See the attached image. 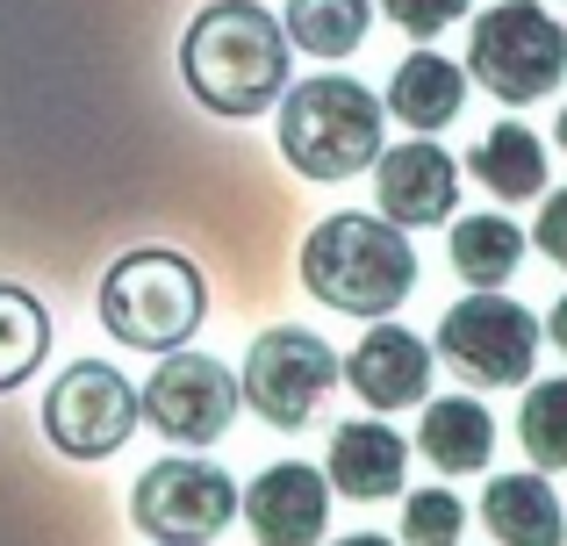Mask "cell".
I'll list each match as a JSON object with an SVG mask.
<instances>
[{"label":"cell","instance_id":"cell-1","mask_svg":"<svg viewBox=\"0 0 567 546\" xmlns=\"http://www.w3.org/2000/svg\"><path fill=\"white\" fill-rule=\"evenodd\" d=\"M288 29L259 0H208L181 37V72L216 115H266L288 94Z\"/></svg>","mask_w":567,"mask_h":546},{"label":"cell","instance_id":"cell-2","mask_svg":"<svg viewBox=\"0 0 567 546\" xmlns=\"http://www.w3.org/2000/svg\"><path fill=\"white\" fill-rule=\"evenodd\" d=\"M302 288L346 317H388L416 288V253L388 216H323L302 245Z\"/></svg>","mask_w":567,"mask_h":546},{"label":"cell","instance_id":"cell-3","mask_svg":"<svg viewBox=\"0 0 567 546\" xmlns=\"http://www.w3.org/2000/svg\"><path fill=\"white\" fill-rule=\"evenodd\" d=\"M381 152V94H367L346 72H317V80L280 94V158L302 181H352L374 166Z\"/></svg>","mask_w":567,"mask_h":546},{"label":"cell","instance_id":"cell-4","mask_svg":"<svg viewBox=\"0 0 567 546\" xmlns=\"http://www.w3.org/2000/svg\"><path fill=\"white\" fill-rule=\"evenodd\" d=\"M208 317V288H202V267L181 253H123L101 280V323H109L115 346H137V352H173L202 331Z\"/></svg>","mask_w":567,"mask_h":546},{"label":"cell","instance_id":"cell-5","mask_svg":"<svg viewBox=\"0 0 567 546\" xmlns=\"http://www.w3.org/2000/svg\"><path fill=\"white\" fill-rule=\"evenodd\" d=\"M467 72L496 101H511V109L546 101L560 86V72H567V29L539 8V0H503V8L474 14Z\"/></svg>","mask_w":567,"mask_h":546},{"label":"cell","instance_id":"cell-6","mask_svg":"<svg viewBox=\"0 0 567 546\" xmlns=\"http://www.w3.org/2000/svg\"><path fill=\"white\" fill-rule=\"evenodd\" d=\"M338 389V352L323 346L302 323H274V331L251 338L237 395L251 403V418H266L274 432H302L317 418V403Z\"/></svg>","mask_w":567,"mask_h":546},{"label":"cell","instance_id":"cell-7","mask_svg":"<svg viewBox=\"0 0 567 546\" xmlns=\"http://www.w3.org/2000/svg\"><path fill=\"white\" fill-rule=\"evenodd\" d=\"M439 360L467 374L474 389H517V381H532V360H539V323H532V309L474 288L467 302L445 309Z\"/></svg>","mask_w":567,"mask_h":546},{"label":"cell","instance_id":"cell-8","mask_svg":"<svg viewBox=\"0 0 567 546\" xmlns=\"http://www.w3.org/2000/svg\"><path fill=\"white\" fill-rule=\"evenodd\" d=\"M237 374L223 360H208V352H187L173 346L166 360L152 367V381L137 389V418L152 424V432H166L173 446H216L223 432H230L237 418Z\"/></svg>","mask_w":567,"mask_h":546},{"label":"cell","instance_id":"cell-9","mask_svg":"<svg viewBox=\"0 0 567 546\" xmlns=\"http://www.w3.org/2000/svg\"><path fill=\"white\" fill-rule=\"evenodd\" d=\"M137 424H144L137 389L101 360L65 367V374L51 381V395H43V432H51V446L65 453V461H109V453H123V439L137 432Z\"/></svg>","mask_w":567,"mask_h":546},{"label":"cell","instance_id":"cell-10","mask_svg":"<svg viewBox=\"0 0 567 546\" xmlns=\"http://www.w3.org/2000/svg\"><path fill=\"white\" fill-rule=\"evenodd\" d=\"M130 518H137V533H152L166 546H208L237 518V482L223 475V467L181 453V461L144 467L137 496H130Z\"/></svg>","mask_w":567,"mask_h":546},{"label":"cell","instance_id":"cell-11","mask_svg":"<svg viewBox=\"0 0 567 546\" xmlns=\"http://www.w3.org/2000/svg\"><path fill=\"white\" fill-rule=\"evenodd\" d=\"M374 202H381L388 224H402V230L445 224V216L460 209V158L439 152L431 137L374 152Z\"/></svg>","mask_w":567,"mask_h":546},{"label":"cell","instance_id":"cell-12","mask_svg":"<svg viewBox=\"0 0 567 546\" xmlns=\"http://www.w3.org/2000/svg\"><path fill=\"white\" fill-rule=\"evenodd\" d=\"M237 511L259 533V546H317L323 525H331V475H317L309 461H280L266 475H251Z\"/></svg>","mask_w":567,"mask_h":546},{"label":"cell","instance_id":"cell-13","mask_svg":"<svg viewBox=\"0 0 567 546\" xmlns=\"http://www.w3.org/2000/svg\"><path fill=\"white\" fill-rule=\"evenodd\" d=\"M346 381L360 389V403L374 410H410L431 389V346L402 323H374L360 346L346 352Z\"/></svg>","mask_w":567,"mask_h":546},{"label":"cell","instance_id":"cell-14","mask_svg":"<svg viewBox=\"0 0 567 546\" xmlns=\"http://www.w3.org/2000/svg\"><path fill=\"white\" fill-rule=\"evenodd\" d=\"M402 467H410V446H402L395 424L352 418V424L331 432V490L352 496V504H381V496H395Z\"/></svg>","mask_w":567,"mask_h":546},{"label":"cell","instance_id":"cell-15","mask_svg":"<svg viewBox=\"0 0 567 546\" xmlns=\"http://www.w3.org/2000/svg\"><path fill=\"white\" fill-rule=\"evenodd\" d=\"M416 453H424L439 475H482L488 453H496V418H488L474 395H439V403H424Z\"/></svg>","mask_w":567,"mask_h":546},{"label":"cell","instance_id":"cell-16","mask_svg":"<svg viewBox=\"0 0 567 546\" xmlns=\"http://www.w3.org/2000/svg\"><path fill=\"white\" fill-rule=\"evenodd\" d=\"M460 101H467V65H453L445 51H424V43L388 80V115L410 130H445L460 115Z\"/></svg>","mask_w":567,"mask_h":546},{"label":"cell","instance_id":"cell-17","mask_svg":"<svg viewBox=\"0 0 567 546\" xmlns=\"http://www.w3.org/2000/svg\"><path fill=\"white\" fill-rule=\"evenodd\" d=\"M482 518L503 546H560L567 518H560V496L546 475H488L482 490Z\"/></svg>","mask_w":567,"mask_h":546},{"label":"cell","instance_id":"cell-18","mask_svg":"<svg viewBox=\"0 0 567 546\" xmlns=\"http://www.w3.org/2000/svg\"><path fill=\"white\" fill-rule=\"evenodd\" d=\"M467 173L488 187L496 202H532L546 187V144L525 123H496L482 144L467 152Z\"/></svg>","mask_w":567,"mask_h":546},{"label":"cell","instance_id":"cell-19","mask_svg":"<svg viewBox=\"0 0 567 546\" xmlns=\"http://www.w3.org/2000/svg\"><path fill=\"white\" fill-rule=\"evenodd\" d=\"M367 0H288V14H280V29H288V43L295 51H309V58H352L367 43Z\"/></svg>","mask_w":567,"mask_h":546},{"label":"cell","instance_id":"cell-20","mask_svg":"<svg viewBox=\"0 0 567 546\" xmlns=\"http://www.w3.org/2000/svg\"><path fill=\"white\" fill-rule=\"evenodd\" d=\"M525 259V230L503 216H460L453 224V274L467 288H503Z\"/></svg>","mask_w":567,"mask_h":546},{"label":"cell","instance_id":"cell-21","mask_svg":"<svg viewBox=\"0 0 567 546\" xmlns=\"http://www.w3.org/2000/svg\"><path fill=\"white\" fill-rule=\"evenodd\" d=\"M43 346H51V317L29 288H8L0 280V389H22L43 367Z\"/></svg>","mask_w":567,"mask_h":546},{"label":"cell","instance_id":"cell-22","mask_svg":"<svg viewBox=\"0 0 567 546\" xmlns=\"http://www.w3.org/2000/svg\"><path fill=\"white\" fill-rule=\"evenodd\" d=\"M517 439H525L532 467H567V381H539L517 410Z\"/></svg>","mask_w":567,"mask_h":546},{"label":"cell","instance_id":"cell-23","mask_svg":"<svg viewBox=\"0 0 567 546\" xmlns=\"http://www.w3.org/2000/svg\"><path fill=\"white\" fill-rule=\"evenodd\" d=\"M460 533H467V504H460L445 482L402 496V539L410 546H460Z\"/></svg>","mask_w":567,"mask_h":546},{"label":"cell","instance_id":"cell-24","mask_svg":"<svg viewBox=\"0 0 567 546\" xmlns=\"http://www.w3.org/2000/svg\"><path fill=\"white\" fill-rule=\"evenodd\" d=\"M381 14L402 29V37H416V43H431L445 22H460L467 14V0H381Z\"/></svg>","mask_w":567,"mask_h":546},{"label":"cell","instance_id":"cell-25","mask_svg":"<svg viewBox=\"0 0 567 546\" xmlns=\"http://www.w3.org/2000/svg\"><path fill=\"white\" fill-rule=\"evenodd\" d=\"M532 245H539V253L554 259V267H567V187L539 209V230H532Z\"/></svg>","mask_w":567,"mask_h":546},{"label":"cell","instance_id":"cell-26","mask_svg":"<svg viewBox=\"0 0 567 546\" xmlns=\"http://www.w3.org/2000/svg\"><path fill=\"white\" fill-rule=\"evenodd\" d=\"M546 331H554V346H560V360H567V295L554 302V317H546Z\"/></svg>","mask_w":567,"mask_h":546},{"label":"cell","instance_id":"cell-27","mask_svg":"<svg viewBox=\"0 0 567 546\" xmlns=\"http://www.w3.org/2000/svg\"><path fill=\"white\" fill-rule=\"evenodd\" d=\"M338 546H388V539H381V533H346Z\"/></svg>","mask_w":567,"mask_h":546},{"label":"cell","instance_id":"cell-28","mask_svg":"<svg viewBox=\"0 0 567 546\" xmlns=\"http://www.w3.org/2000/svg\"><path fill=\"white\" fill-rule=\"evenodd\" d=\"M560 152H567V109H560Z\"/></svg>","mask_w":567,"mask_h":546},{"label":"cell","instance_id":"cell-29","mask_svg":"<svg viewBox=\"0 0 567 546\" xmlns=\"http://www.w3.org/2000/svg\"><path fill=\"white\" fill-rule=\"evenodd\" d=\"M152 546H166V539H152Z\"/></svg>","mask_w":567,"mask_h":546}]
</instances>
